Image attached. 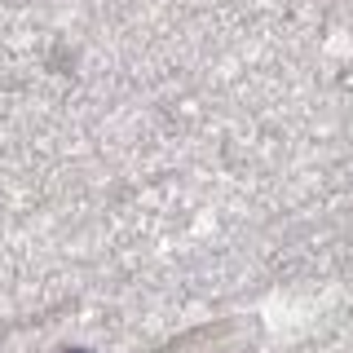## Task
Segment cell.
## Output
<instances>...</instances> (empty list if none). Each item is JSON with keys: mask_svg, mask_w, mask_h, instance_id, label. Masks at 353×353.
<instances>
[{"mask_svg": "<svg viewBox=\"0 0 353 353\" xmlns=\"http://www.w3.org/2000/svg\"><path fill=\"white\" fill-rule=\"evenodd\" d=\"M66 353H84V349H66Z\"/></svg>", "mask_w": 353, "mask_h": 353, "instance_id": "obj_1", "label": "cell"}]
</instances>
